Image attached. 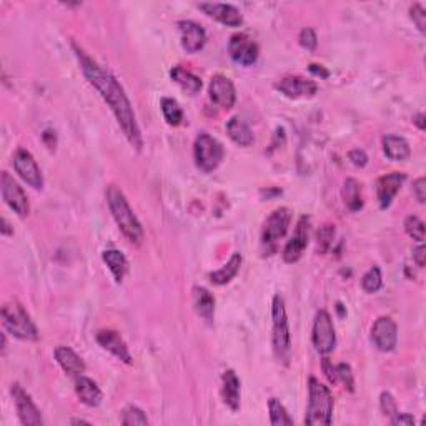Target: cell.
Masks as SVG:
<instances>
[{"label": "cell", "mask_w": 426, "mask_h": 426, "mask_svg": "<svg viewBox=\"0 0 426 426\" xmlns=\"http://www.w3.org/2000/svg\"><path fill=\"white\" fill-rule=\"evenodd\" d=\"M74 52L79 60L80 69L84 72L85 79L89 80V84L99 92L102 99L105 100V104L110 106L112 114L117 119V122L122 129L125 138L129 140V143L140 152L143 148V137L142 130L138 127L137 115L133 112V106L130 104L127 94H125L124 87L120 85V82L115 79V75L110 74L109 70L102 69L97 62L85 50H82L80 47H77L74 43Z\"/></svg>", "instance_id": "obj_1"}, {"label": "cell", "mask_w": 426, "mask_h": 426, "mask_svg": "<svg viewBox=\"0 0 426 426\" xmlns=\"http://www.w3.org/2000/svg\"><path fill=\"white\" fill-rule=\"evenodd\" d=\"M106 205L112 213L115 224L120 229V231L127 236L129 241H132L135 245H140L143 241V229L140 224L137 215H135L132 207L127 198H125L124 192L115 185H110L106 188Z\"/></svg>", "instance_id": "obj_2"}, {"label": "cell", "mask_w": 426, "mask_h": 426, "mask_svg": "<svg viewBox=\"0 0 426 426\" xmlns=\"http://www.w3.org/2000/svg\"><path fill=\"white\" fill-rule=\"evenodd\" d=\"M333 395L328 386L320 383V380H308V410L305 416V425L308 426H328L332 425L333 416Z\"/></svg>", "instance_id": "obj_3"}, {"label": "cell", "mask_w": 426, "mask_h": 426, "mask_svg": "<svg viewBox=\"0 0 426 426\" xmlns=\"http://www.w3.org/2000/svg\"><path fill=\"white\" fill-rule=\"evenodd\" d=\"M272 343L277 360L287 366L292 358V335L282 295H275L272 302Z\"/></svg>", "instance_id": "obj_4"}, {"label": "cell", "mask_w": 426, "mask_h": 426, "mask_svg": "<svg viewBox=\"0 0 426 426\" xmlns=\"http://www.w3.org/2000/svg\"><path fill=\"white\" fill-rule=\"evenodd\" d=\"M2 320L6 330L12 337L18 338L23 342H37L38 330L36 323L31 320V315L26 312L18 302H9L2 308Z\"/></svg>", "instance_id": "obj_5"}, {"label": "cell", "mask_w": 426, "mask_h": 426, "mask_svg": "<svg viewBox=\"0 0 426 426\" xmlns=\"http://www.w3.org/2000/svg\"><path fill=\"white\" fill-rule=\"evenodd\" d=\"M224 157V145L219 140L207 132L197 135L195 143H193V158H195V165L202 172L212 173L213 170H217Z\"/></svg>", "instance_id": "obj_6"}, {"label": "cell", "mask_w": 426, "mask_h": 426, "mask_svg": "<svg viewBox=\"0 0 426 426\" xmlns=\"http://www.w3.org/2000/svg\"><path fill=\"white\" fill-rule=\"evenodd\" d=\"M293 212L287 207H280L270 213L265 220L263 230H261V246L266 255H272L277 250V244L287 235L288 226L292 224Z\"/></svg>", "instance_id": "obj_7"}, {"label": "cell", "mask_w": 426, "mask_h": 426, "mask_svg": "<svg viewBox=\"0 0 426 426\" xmlns=\"http://www.w3.org/2000/svg\"><path fill=\"white\" fill-rule=\"evenodd\" d=\"M312 340L313 346L317 348V351L322 353V355H328V353L335 350L337 333L335 327H333V320L327 310H320V312L315 315Z\"/></svg>", "instance_id": "obj_8"}, {"label": "cell", "mask_w": 426, "mask_h": 426, "mask_svg": "<svg viewBox=\"0 0 426 426\" xmlns=\"http://www.w3.org/2000/svg\"><path fill=\"white\" fill-rule=\"evenodd\" d=\"M0 192H2L4 202L7 203L11 210L16 212L21 219L28 217V213H31L28 198L23 188L13 180V177L9 172H2V175H0Z\"/></svg>", "instance_id": "obj_9"}, {"label": "cell", "mask_w": 426, "mask_h": 426, "mask_svg": "<svg viewBox=\"0 0 426 426\" xmlns=\"http://www.w3.org/2000/svg\"><path fill=\"white\" fill-rule=\"evenodd\" d=\"M12 165L16 168L17 175L22 178L27 185H31L36 190H42L43 188V175L40 167L37 165L33 155L26 148H17V152L13 153Z\"/></svg>", "instance_id": "obj_10"}, {"label": "cell", "mask_w": 426, "mask_h": 426, "mask_svg": "<svg viewBox=\"0 0 426 426\" xmlns=\"http://www.w3.org/2000/svg\"><path fill=\"white\" fill-rule=\"evenodd\" d=\"M11 395L16 405L18 420L22 425L26 426H42L43 420L40 415V410L37 408V405L33 403L32 396L27 393L18 383H13L11 386Z\"/></svg>", "instance_id": "obj_11"}, {"label": "cell", "mask_w": 426, "mask_h": 426, "mask_svg": "<svg viewBox=\"0 0 426 426\" xmlns=\"http://www.w3.org/2000/svg\"><path fill=\"white\" fill-rule=\"evenodd\" d=\"M229 53L231 60L236 64L250 67L258 60L260 48L253 38H250L246 33H235L229 40Z\"/></svg>", "instance_id": "obj_12"}, {"label": "cell", "mask_w": 426, "mask_h": 426, "mask_svg": "<svg viewBox=\"0 0 426 426\" xmlns=\"http://www.w3.org/2000/svg\"><path fill=\"white\" fill-rule=\"evenodd\" d=\"M308 240H310V217L303 215L300 217L298 224L295 226L292 239L287 241V245H285L283 248L285 263H297V261L302 258L305 248L308 246Z\"/></svg>", "instance_id": "obj_13"}, {"label": "cell", "mask_w": 426, "mask_h": 426, "mask_svg": "<svg viewBox=\"0 0 426 426\" xmlns=\"http://www.w3.org/2000/svg\"><path fill=\"white\" fill-rule=\"evenodd\" d=\"M371 342L380 351L390 353L398 343V327L390 317H380L371 327Z\"/></svg>", "instance_id": "obj_14"}, {"label": "cell", "mask_w": 426, "mask_h": 426, "mask_svg": "<svg viewBox=\"0 0 426 426\" xmlns=\"http://www.w3.org/2000/svg\"><path fill=\"white\" fill-rule=\"evenodd\" d=\"M208 95L217 106L224 110H230L236 102V90L234 82L225 75H213L208 85Z\"/></svg>", "instance_id": "obj_15"}, {"label": "cell", "mask_w": 426, "mask_h": 426, "mask_svg": "<svg viewBox=\"0 0 426 426\" xmlns=\"http://www.w3.org/2000/svg\"><path fill=\"white\" fill-rule=\"evenodd\" d=\"M198 9L205 13V16L212 17L213 21L224 23L226 27H240L244 23V17L241 12L231 4H217V2H203L198 4Z\"/></svg>", "instance_id": "obj_16"}, {"label": "cell", "mask_w": 426, "mask_h": 426, "mask_svg": "<svg viewBox=\"0 0 426 426\" xmlns=\"http://www.w3.org/2000/svg\"><path fill=\"white\" fill-rule=\"evenodd\" d=\"M275 89L280 90L288 99H305V97H313L318 92L317 82L305 79L298 75H288L275 84Z\"/></svg>", "instance_id": "obj_17"}, {"label": "cell", "mask_w": 426, "mask_h": 426, "mask_svg": "<svg viewBox=\"0 0 426 426\" xmlns=\"http://www.w3.org/2000/svg\"><path fill=\"white\" fill-rule=\"evenodd\" d=\"M405 180L406 175L401 172H393L378 178V182H376V198H378V205L381 210H386V208L391 207L396 193L403 187Z\"/></svg>", "instance_id": "obj_18"}, {"label": "cell", "mask_w": 426, "mask_h": 426, "mask_svg": "<svg viewBox=\"0 0 426 426\" xmlns=\"http://www.w3.org/2000/svg\"><path fill=\"white\" fill-rule=\"evenodd\" d=\"M180 31V42L187 53H197L205 47L207 32L200 23L193 21H180L177 23Z\"/></svg>", "instance_id": "obj_19"}, {"label": "cell", "mask_w": 426, "mask_h": 426, "mask_svg": "<svg viewBox=\"0 0 426 426\" xmlns=\"http://www.w3.org/2000/svg\"><path fill=\"white\" fill-rule=\"evenodd\" d=\"M97 343L106 350L109 353H112L115 358H119L120 361H124L125 365H132L133 358L130 355V350L127 346V343L124 342V338L120 337L119 332L115 330H100L97 333Z\"/></svg>", "instance_id": "obj_20"}, {"label": "cell", "mask_w": 426, "mask_h": 426, "mask_svg": "<svg viewBox=\"0 0 426 426\" xmlns=\"http://www.w3.org/2000/svg\"><path fill=\"white\" fill-rule=\"evenodd\" d=\"M323 373L332 385H343L348 391H355V378L350 365L340 363V365H333L328 358H323Z\"/></svg>", "instance_id": "obj_21"}, {"label": "cell", "mask_w": 426, "mask_h": 426, "mask_svg": "<svg viewBox=\"0 0 426 426\" xmlns=\"http://www.w3.org/2000/svg\"><path fill=\"white\" fill-rule=\"evenodd\" d=\"M241 383L240 378L236 376L234 370H226L222 375V396H224L225 405L229 406L231 411H236L240 408L241 400Z\"/></svg>", "instance_id": "obj_22"}, {"label": "cell", "mask_w": 426, "mask_h": 426, "mask_svg": "<svg viewBox=\"0 0 426 426\" xmlns=\"http://www.w3.org/2000/svg\"><path fill=\"white\" fill-rule=\"evenodd\" d=\"M53 355H55V360L59 363L62 370H64L67 375L70 376H80L85 373V363L82 358L77 355V353L72 350L69 346H57L55 351H53Z\"/></svg>", "instance_id": "obj_23"}, {"label": "cell", "mask_w": 426, "mask_h": 426, "mask_svg": "<svg viewBox=\"0 0 426 426\" xmlns=\"http://www.w3.org/2000/svg\"><path fill=\"white\" fill-rule=\"evenodd\" d=\"M75 393L79 396L82 403L90 406V408L99 406L102 403V400H104V393H102L99 385H97L92 378H87L84 375L77 376L75 378Z\"/></svg>", "instance_id": "obj_24"}, {"label": "cell", "mask_w": 426, "mask_h": 426, "mask_svg": "<svg viewBox=\"0 0 426 426\" xmlns=\"http://www.w3.org/2000/svg\"><path fill=\"white\" fill-rule=\"evenodd\" d=\"M381 145H383V152L386 157L393 160V162H403V160L410 158V143L406 142L403 137H398V135H385V137L381 138Z\"/></svg>", "instance_id": "obj_25"}, {"label": "cell", "mask_w": 426, "mask_h": 426, "mask_svg": "<svg viewBox=\"0 0 426 426\" xmlns=\"http://www.w3.org/2000/svg\"><path fill=\"white\" fill-rule=\"evenodd\" d=\"M102 260H104V263L109 266V270L112 272L115 282L122 283L125 275H127V272H129L127 256H125L120 250L110 248V250H105L104 253H102Z\"/></svg>", "instance_id": "obj_26"}, {"label": "cell", "mask_w": 426, "mask_h": 426, "mask_svg": "<svg viewBox=\"0 0 426 426\" xmlns=\"http://www.w3.org/2000/svg\"><path fill=\"white\" fill-rule=\"evenodd\" d=\"M225 129L229 137L234 140L236 145H240V147H250V145L253 143V132H251L248 124H246L244 119L231 117L229 122H226Z\"/></svg>", "instance_id": "obj_27"}, {"label": "cell", "mask_w": 426, "mask_h": 426, "mask_svg": "<svg viewBox=\"0 0 426 426\" xmlns=\"http://www.w3.org/2000/svg\"><path fill=\"white\" fill-rule=\"evenodd\" d=\"M193 305H195L197 313L200 315L207 323L213 322V317H215V297H213L207 288H193Z\"/></svg>", "instance_id": "obj_28"}, {"label": "cell", "mask_w": 426, "mask_h": 426, "mask_svg": "<svg viewBox=\"0 0 426 426\" xmlns=\"http://www.w3.org/2000/svg\"><path fill=\"white\" fill-rule=\"evenodd\" d=\"M170 77L172 80L175 82V84L187 92V94L195 95L198 92L202 90V80L200 77H197L195 74H192V72H188L187 69H183V67L177 65L173 67L170 70Z\"/></svg>", "instance_id": "obj_29"}, {"label": "cell", "mask_w": 426, "mask_h": 426, "mask_svg": "<svg viewBox=\"0 0 426 426\" xmlns=\"http://www.w3.org/2000/svg\"><path fill=\"white\" fill-rule=\"evenodd\" d=\"M240 266H241V255L234 253L220 270L208 275V278H210L212 283L220 285L222 287V285H226L236 277V273L240 272Z\"/></svg>", "instance_id": "obj_30"}, {"label": "cell", "mask_w": 426, "mask_h": 426, "mask_svg": "<svg viewBox=\"0 0 426 426\" xmlns=\"http://www.w3.org/2000/svg\"><path fill=\"white\" fill-rule=\"evenodd\" d=\"M342 197L345 205L351 212H360L363 208V197H361V185L355 178H346L342 188Z\"/></svg>", "instance_id": "obj_31"}, {"label": "cell", "mask_w": 426, "mask_h": 426, "mask_svg": "<svg viewBox=\"0 0 426 426\" xmlns=\"http://www.w3.org/2000/svg\"><path fill=\"white\" fill-rule=\"evenodd\" d=\"M268 410H270V423L273 426H292L293 418L288 415L287 408L283 403L277 398L268 400Z\"/></svg>", "instance_id": "obj_32"}, {"label": "cell", "mask_w": 426, "mask_h": 426, "mask_svg": "<svg viewBox=\"0 0 426 426\" xmlns=\"http://www.w3.org/2000/svg\"><path fill=\"white\" fill-rule=\"evenodd\" d=\"M162 114L163 119L167 120L168 125H172V127H177V125L182 124L183 120V110L180 104L175 99H170V97H165V99H162Z\"/></svg>", "instance_id": "obj_33"}, {"label": "cell", "mask_w": 426, "mask_h": 426, "mask_svg": "<svg viewBox=\"0 0 426 426\" xmlns=\"http://www.w3.org/2000/svg\"><path fill=\"white\" fill-rule=\"evenodd\" d=\"M383 287V277H381V270L378 266H371L361 278V288L366 293H376Z\"/></svg>", "instance_id": "obj_34"}, {"label": "cell", "mask_w": 426, "mask_h": 426, "mask_svg": "<svg viewBox=\"0 0 426 426\" xmlns=\"http://www.w3.org/2000/svg\"><path fill=\"white\" fill-rule=\"evenodd\" d=\"M122 425L124 426H147L148 418L145 415L143 410H140L138 406L130 405L122 411Z\"/></svg>", "instance_id": "obj_35"}, {"label": "cell", "mask_w": 426, "mask_h": 426, "mask_svg": "<svg viewBox=\"0 0 426 426\" xmlns=\"http://www.w3.org/2000/svg\"><path fill=\"white\" fill-rule=\"evenodd\" d=\"M405 231L415 241H418V244H423L425 241V224H423V220L418 219V217H415V215L406 217Z\"/></svg>", "instance_id": "obj_36"}, {"label": "cell", "mask_w": 426, "mask_h": 426, "mask_svg": "<svg viewBox=\"0 0 426 426\" xmlns=\"http://www.w3.org/2000/svg\"><path fill=\"white\" fill-rule=\"evenodd\" d=\"M335 225L332 224H325L323 226H320L318 230V251L320 253H327L328 250L332 248L333 240H335Z\"/></svg>", "instance_id": "obj_37"}, {"label": "cell", "mask_w": 426, "mask_h": 426, "mask_svg": "<svg viewBox=\"0 0 426 426\" xmlns=\"http://www.w3.org/2000/svg\"><path fill=\"white\" fill-rule=\"evenodd\" d=\"M298 42H300V45L305 48V50L313 52L318 45V37H317V33H315L313 28L307 27V28H303L302 32H300Z\"/></svg>", "instance_id": "obj_38"}, {"label": "cell", "mask_w": 426, "mask_h": 426, "mask_svg": "<svg viewBox=\"0 0 426 426\" xmlns=\"http://www.w3.org/2000/svg\"><path fill=\"white\" fill-rule=\"evenodd\" d=\"M380 408L381 411H383L385 416H388V418L391 420L393 416L398 413V406H396V401L393 396H391V393H388V391H383L380 396Z\"/></svg>", "instance_id": "obj_39"}, {"label": "cell", "mask_w": 426, "mask_h": 426, "mask_svg": "<svg viewBox=\"0 0 426 426\" xmlns=\"http://www.w3.org/2000/svg\"><path fill=\"white\" fill-rule=\"evenodd\" d=\"M410 17L415 22V26L418 27L420 32L426 31V11L421 4H413L410 7Z\"/></svg>", "instance_id": "obj_40"}, {"label": "cell", "mask_w": 426, "mask_h": 426, "mask_svg": "<svg viewBox=\"0 0 426 426\" xmlns=\"http://www.w3.org/2000/svg\"><path fill=\"white\" fill-rule=\"evenodd\" d=\"M413 193H415L416 200H418L420 203L426 202V180L423 177L416 178V180L413 182Z\"/></svg>", "instance_id": "obj_41"}, {"label": "cell", "mask_w": 426, "mask_h": 426, "mask_svg": "<svg viewBox=\"0 0 426 426\" xmlns=\"http://www.w3.org/2000/svg\"><path fill=\"white\" fill-rule=\"evenodd\" d=\"M348 158H350L353 165H356V167H365L366 163H368V157H366V153L363 152V150H360V148L351 150V152L348 153Z\"/></svg>", "instance_id": "obj_42"}, {"label": "cell", "mask_w": 426, "mask_h": 426, "mask_svg": "<svg viewBox=\"0 0 426 426\" xmlns=\"http://www.w3.org/2000/svg\"><path fill=\"white\" fill-rule=\"evenodd\" d=\"M390 423L393 426H413L415 418L410 413H396L393 418L390 420Z\"/></svg>", "instance_id": "obj_43"}, {"label": "cell", "mask_w": 426, "mask_h": 426, "mask_svg": "<svg viewBox=\"0 0 426 426\" xmlns=\"http://www.w3.org/2000/svg\"><path fill=\"white\" fill-rule=\"evenodd\" d=\"M308 70H310V74H313L315 77H320V79H328V77H330V72H328L323 65L312 64L308 67Z\"/></svg>", "instance_id": "obj_44"}, {"label": "cell", "mask_w": 426, "mask_h": 426, "mask_svg": "<svg viewBox=\"0 0 426 426\" xmlns=\"http://www.w3.org/2000/svg\"><path fill=\"white\" fill-rule=\"evenodd\" d=\"M425 245L423 244H420L418 246H416V248L413 250V258H415V261H416V265L420 266V268H423L425 266Z\"/></svg>", "instance_id": "obj_45"}, {"label": "cell", "mask_w": 426, "mask_h": 426, "mask_svg": "<svg viewBox=\"0 0 426 426\" xmlns=\"http://www.w3.org/2000/svg\"><path fill=\"white\" fill-rule=\"evenodd\" d=\"M0 234H2L4 236L13 235V230L11 229V225H9V222H7L6 217H2V226H0Z\"/></svg>", "instance_id": "obj_46"}, {"label": "cell", "mask_w": 426, "mask_h": 426, "mask_svg": "<svg viewBox=\"0 0 426 426\" xmlns=\"http://www.w3.org/2000/svg\"><path fill=\"white\" fill-rule=\"evenodd\" d=\"M413 124L418 125L420 130H425V115L423 114L415 115V117H413Z\"/></svg>", "instance_id": "obj_47"}, {"label": "cell", "mask_w": 426, "mask_h": 426, "mask_svg": "<svg viewBox=\"0 0 426 426\" xmlns=\"http://www.w3.org/2000/svg\"><path fill=\"white\" fill-rule=\"evenodd\" d=\"M89 425V421H84V420H72V425Z\"/></svg>", "instance_id": "obj_48"}]
</instances>
